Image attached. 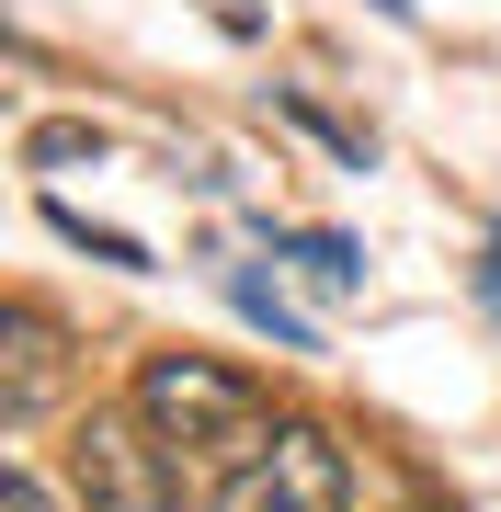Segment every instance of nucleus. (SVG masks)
Segmentation results:
<instances>
[{
  "instance_id": "f257e3e1",
  "label": "nucleus",
  "mask_w": 501,
  "mask_h": 512,
  "mask_svg": "<svg viewBox=\"0 0 501 512\" xmlns=\"http://www.w3.org/2000/svg\"><path fill=\"white\" fill-rule=\"evenodd\" d=\"M126 410H137V433L160 444V456H183V467H251L262 444H274V399L240 376V365H217V353H149L126 387Z\"/></svg>"
},
{
  "instance_id": "f03ea898",
  "label": "nucleus",
  "mask_w": 501,
  "mask_h": 512,
  "mask_svg": "<svg viewBox=\"0 0 501 512\" xmlns=\"http://www.w3.org/2000/svg\"><path fill=\"white\" fill-rule=\"evenodd\" d=\"M217 512H353V467L319 421H274V444L217 478Z\"/></svg>"
},
{
  "instance_id": "7ed1b4c3",
  "label": "nucleus",
  "mask_w": 501,
  "mask_h": 512,
  "mask_svg": "<svg viewBox=\"0 0 501 512\" xmlns=\"http://www.w3.org/2000/svg\"><path fill=\"white\" fill-rule=\"evenodd\" d=\"M69 490H80V512H183L171 456L137 433V410H92L69 433Z\"/></svg>"
},
{
  "instance_id": "20e7f679",
  "label": "nucleus",
  "mask_w": 501,
  "mask_h": 512,
  "mask_svg": "<svg viewBox=\"0 0 501 512\" xmlns=\"http://www.w3.org/2000/svg\"><path fill=\"white\" fill-rule=\"evenodd\" d=\"M0 353H12V376H0V421L35 433L46 399H57V319H46V308H12V319H0Z\"/></svg>"
},
{
  "instance_id": "39448f33",
  "label": "nucleus",
  "mask_w": 501,
  "mask_h": 512,
  "mask_svg": "<svg viewBox=\"0 0 501 512\" xmlns=\"http://www.w3.org/2000/svg\"><path fill=\"white\" fill-rule=\"evenodd\" d=\"M274 262H297V285H308V296H353V285H365V251H353L342 228H285V239H274Z\"/></svg>"
},
{
  "instance_id": "423d86ee",
  "label": "nucleus",
  "mask_w": 501,
  "mask_h": 512,
  "mask_svg": "<svg viewBox=\"0 0 501 512\" xmlns=\"http://www.w3.org/2000/svg\"><path fill=\"white\" fill-rule=\"evenodd\" d=\"M228 296H240V319H262L285 353H308V342H319V330H308V308H297V296H285L274 274H228Z\"/></svg>"
},
{
  "instance_id": "0eeeda50",
  "label": "nucleus",
  "mask_w": 501,
  "mask_h": 512,
  "mask_svg": "<svg viewBox=\"0 0 501 512\" xmlns=\"http://www.w3.org/2000/svg\"><path fill=\"white\" fill-rule=\"evenodd\" d=\"M46 228H57V239H80V251H92V262H114V274H149V251H137L126 228H92V217H80V205H46Z\"/></svg>"
},
{
  "instance_id": "6e6552de",
  "label": "nucleus",
  "mask_w": 501,
  "mask_h": 512,
  "mask_svg": "<svg viewBox=\"0 0 501 512\" xmlns=\"http://www.w3.org/2000/svg\"><path fill=\"white\" fill-rule=\"evenodd\" d=\"M23 160H103V126H35Z\"/></svg>"
},
{
  "instance_id": "1a4fd4ad",
  "label": "nucleus",
  "mask_w": 501,
  "mask_h": 512,
  "mask_svg": "<svg viewBox=\"0 0 501 512\" xmlns=\"http://www.w3.org/2000/svg\"><path fill=\"white\" fill-rule=\"evenodd\" d=\"M194 12L217 23V35H262V23H274V12H262V0H194Z\"/></svg>"
},
{
  "instance_id": "9d476101",
  "label": "nucleus",
  "mask_w": 501,
  "mask_h": 512,
  "mask_svg": "<svg viewBox=\"0 0 501 512\" xmlns=\"http://www.w3.org/2000/svg\"><path fill=\"white\" fill-rule=\"evenodd\" d=\"M479 296H490V308H501V239H490V251H479Z\"/></svg>"
}]
</instances>
